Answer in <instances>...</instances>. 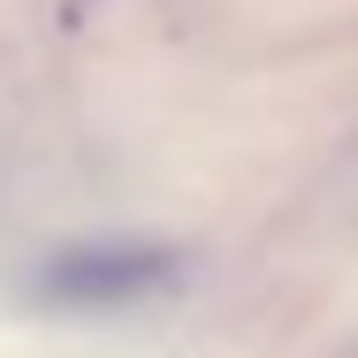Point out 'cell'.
<instances>
[{"label":"cell","instance_id":"cell-1","mask_svg":"<svg viewBox=\"0 0 358 358\" xmlns=\"http://www.w3.org/2000/svg\"><path fill=\"white\" fill-rule=\"evenodd\" d=\"M176 275L168 252L152 244H99V252H69L54 267V297H76V305H115V297H145Z\"/></svg>","mask_w":358,"mask_h":358}]
</instances>
